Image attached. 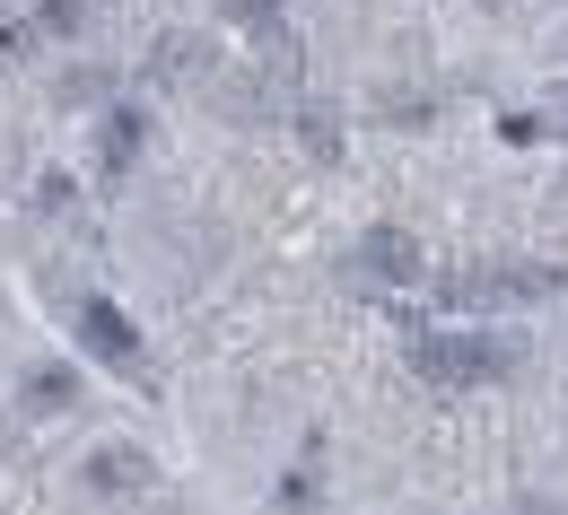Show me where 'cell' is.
Wrapping results in <instances>:
<instances>
[{"label": "cell", "instance_id": "7a4b0ae2", "mask_svg": "<svg viewBox=\"0 0 568 515\" xmlns=\"http://www.w3.org/2000/svg\"><path fill=\"white\" fill-rule=\"evenodd\" d=\"M351 271L367 280V289L403 297V289H420V280H428V254H420L412 227H367V236L351 245Z\"/></svg>", "mask_w": 568, "mask_h": 515}, {"label": "cell", "instance_id": "8992f818", "mask_svg": "<svg viewBox=\"0 0 568 515\" xmlns=\"http://www.w3.org/2000/svg\"><path fill=\"white\" fill-rule=\"evenodd\" d=\"M141 148H149V105H105V123H97V166L105 175H132L141 166Z\"/></svg>", "mask_w": 568, "mask_h": 515}, {"label": "cell", "instance_id": "52a82bcc", "mask_svg": "<svg viewBox=\"0 0 568 515\" xmlns=\"http://www.w3.org/2000/svg\"><path fill=\"white\" fill-rule=\"evenodd\" d=\"M79 402V368H62V359H44V368L27 375V393H18V420H44V411H71Z\"/></svg>", "mask_w": 568, "mask_h": 515}, {"label": "cell", "instance_id": "4fadbf2b", "mask_svg": "<svg viewBox=\"0 0 568 515\" xmlns=\"http://www.w3.org/2000/svg\"><path fill=\"white\" fill-rule=\"evenodd\" d=\"M36 202H44V210H53V219H71V210H79L71 175H44V184H36Z\"/></svg>", "mask_w": 568, "mask_h": 515}, {"label": "cell", "instance_id": "ba28073f", "mask_svg": "<svg viewBox=\"0 0 568 515\" xmlns=\"http://www.w3.org/2000/svg\"><path fill=\"white\" fill-rule=\"evenodd\" d=\"M288 132L306 141V157H342V114H333V105H315V96H306V105H288Z\"/></svg>", "mask_w": 568, "mask_h": 515}, {"label": "cell", "instance_id": "30bf717a", "mask_svg": "<svg viewBox=\"0 0 568 515\" xmlns=\"http://www.w3.org/2000/svg\"><path fill=\"white\" fill-rule=\"evenodd\" d=\"M88 18H97V0H36V27L44 35H88Z\"/></svg>", "mask_w": 568, "mask_h": 515}, {"label": "cell", "instance_id": "5b68a950", "mask_svg": "<svg viewBox=\"0 0 568 515\" xmlns=\"http://www.w3.org/2000/svg\"><path fill=\"white\" fill-rule=\"evenodd\" d=\"M79 481H88L97 498H141V490H158V463H149L141 445H88Z\"/></svg>", "mask_w": 568, "mask_h": 515}, {"label": "cell", "instance_id": "3957f363", "mask_svg": "<svg viewBox=\"0 0 568 515\" xmlns=\"http://www.w3.org/2000/svg\"><path fill=\"white\" fill-rule=\"evenodd\" d=\"M71 323H79V341H88V350H97V359H105L114 375L149 384V350H141V332L123 323V306H114V297H79V306H71Z\"/></svg>", "mask_w": 568, "mask_h": 515}, {"label": "cell", "instance_id": "277c9868", "mask_svg": "<svg viewBox=\"0 0 568 515\" xmlns=\"http://www.w3.org/2000/svg\"><path fill=\"white\" fill-rule=\"evenodd\" d=\"M141 79H158V87H211V79H219L211 35H193V27H158L149 53H141Z\"/></svg>", "mask_w": 568, "mask_h": 515}, {"label": "cell", "instance_id": "9c48e42d", "mask_svg": "<svg viewBox=\"0 0 568 515\" xmlns=\"http://www.w3.org/2000/svg\"><path fill=\"white\" fill-rule=\"evenodd\" d=\"M62 105H114V71H105V62H79V71H62Z\"/></svg>", "mask_w": 568, "mask_h": 515}, {"label": "cell", "instance_id": "6da1fadb", "mask_svg": "<svg viewBox=\"0 0 568 515\" xmlns=\"http://www.w3.org/2000/svg\"><path fill=\"white\" fill-rule=\"evenodd\" d=\"M516 359H525L516 332H428V341H412V368H420V384H437V393L498 384V375H516Z\"/></svg>", "mask_w": 568, "mask_h": 515}, {"label": "cell", "instance_id": "5bb4252c", "mask_svg": "<svg viewBox=\"0 0 568 515\" xmlns=\"http://www.w3.org/2000/svg\"><path fill=\"white\" fill-rule=\"evenodd\" d=\"M560 132H568V96H560Z\"/></svg>", "mask_w": 568, "mask_h": 515}, {"label": "cell", "instance_id": "7c38bea8", "mask_svg": "<svg viewBox=\"0 0 568 515\" xmlns=\"http://www.w3.org/2000/svg\"><path fill=\"white\" fill-rule=\"evenodd\" d=\"M272 507H281V515H315V472H281Z\"/></svg>", "mask_w": 568, "mask_h": 515}, {"label": "cell", "instance_id": "8fae6325", "mask_svg": "<svg viewBox=\"0 0 568 515\" xmlns=\"http://www.w3.org/2000/svg\"><path fill=\"white\" fill-rule=\"evenodd\" d=\"M36 35H44L36 18H0V71H18V62L36 53Z\"/></svg>", "mask_w": 568, "mask_h": 515}]
</instances>
